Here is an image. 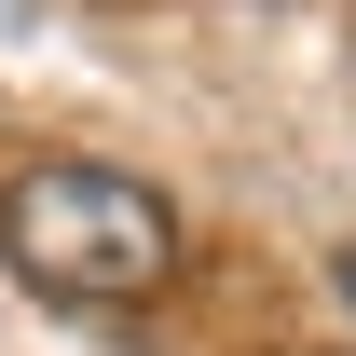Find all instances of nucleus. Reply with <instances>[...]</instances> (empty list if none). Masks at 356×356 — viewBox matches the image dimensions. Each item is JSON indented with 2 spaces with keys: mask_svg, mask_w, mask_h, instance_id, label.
Wrapping results in <instances>:
<instances>
[{
  "mask_svg": "<svg viewBox=\"0 0 356 356\" xmlns=\"http://www.w3.org/2000/svg\"><path fill=\"white\" fill-rule=\"evenodd\" d=\"M0 261L69 288V302H137V288L178 274V220L124 165H28L0 192Z\"/></svg>",
  "mask_w": 356,
  "mask_h": 356,
  "instance_id": "nucleus-1",
  "label": "nucleus"
},
{
  "mask_svg": "<svg viewBox=\"0 0 356 356\" xmlns=\"http://www.w3.org/2000/svg\"><path fill=\"white\" fill-rule=\"evenodd\" d=\"M329 288H343V315H356V247H343V261H329Z\"/></svg>",
  "mask_w": 356,
  "mask_h": 356,
  "instance_id": "nucleus-2",
  "label": "nucleus"
}]
</instances>
